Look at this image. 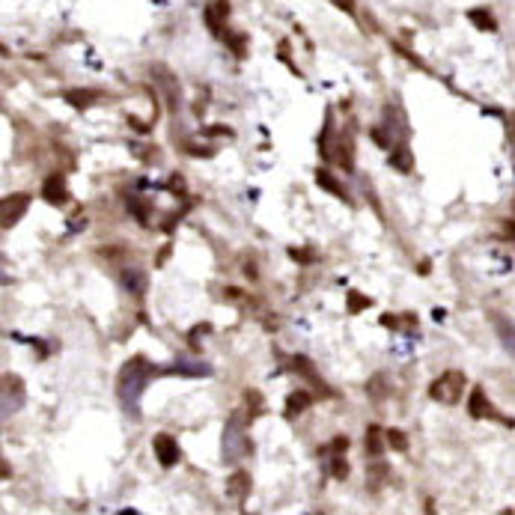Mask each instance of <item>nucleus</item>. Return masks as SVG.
Wrapping results in <instances>:
<instances>
[{
  "instance_id": "16",
  "label": "nucleus",
  "mask_w": 515,
  "mask_h": 515,
  "mask_svg": "<svg viewBox=\"0 0 515 515\" xmlns=\"http://www.w3.org/2000/svg\"><path fill=\"white\" fill-rule=\"evenodd\" d=\"M387 477H390V471H387L384 462H375V465H370V471H367V483H370L372 492L382 489V485L387 483Z\"/></svg>"
},
{
  "instance_id": "6",
  "label": "nucleus",
  "mask_w": 515,
  "mask_h": 515,
  "mask_svg": "<svg viewBox=\"0 0 515 515\" xmlns=\"http://www.w3.org/2000/svg\"><path fill=\"white\" fill-rule=\"evenodd\" d=\"M27 206H30V197L27 194H12L4 200V226H16L21 221V214L27 212Z\"/></svg>"
},
{
  "instance_id": "14",
  "label": "nucleus",
  "mask_w": 515,
  "mask_h": 515,
  "mask_svg": "<svg viewBox=\"0 0 515 515\" xmlns=\"http://www.w3.org/2000/svg\"><path fill=\"white\" fill-rule=\"evenodd\" d=\"M363 444H367V453H370L372 459H378V456L384 453V444H387V432H382L378 426H370V429H367V441H363Z\"/></svg>"
},
{
  "instance_id": "19",
  "label": "nucleus",
  "mask_w": 515,
  "mask_h": 515,
  "mask_svg": "<svg viewBox=\"0 0 515 515\" xmlns=\"http://www.w3.org/2000/svg\"><path fill=\"white\" fill-rule=\"evenodd\" d=\"M387 447L390 450H396V453L408 450V438H405V432L402 429H387Z\"/></svg>"
},
{
  "instance_id": "12",
  "label": "nucleus",
  "mask_w": 515,
  "mask_h": 515,
  "mask_svg": "<svg viewBox=\"0 0 515 515\" xmlns=\"http://www.w3.org/2000/svg\"><path fill=\"white\" fill-rule=\"evenodd\" d=\"M316 185H319V188H325L328 194L340 197V200H346V197H349V194H346V188L340 185V179H337L334 173H328V170H316Z\"/></svg>"
},
{
  "instance_id": "18",
  "label": "nucleus",
  "mask_w": 515,
  "mask_h": 515,
  "mask_svg": "<svg viewBox=\"0 0 515 515\" xmlns=\"http://www.w3.org/2000/svg\"><path fill=\"white\" fill-rule=\"evenodd\" d=\"M92 99H102V96H99V92H87V90L66 92V102L75 104V107H87V104H92Z\"/></svg>"
},
{
  "instance_id": "29",
  "label": "nucleus",
  "mask_w": 515,
  "mask_h": 515,
  "mask_svg": "<svg viewBox=\"0 0 515 515\" xmlns=\"http://www.w3.org/2000/svg\"><path fill=\"white\" fill-rule=\"evenodd\" d=\"M289 253H292V260H301V262H310V260H313V250H295V248H292Z\"/></svg>"
},
{
  "instance_id": "22",
  "label": "nucleus",
  "mask_w": 515,
  "mask_h": 515,
  "mask_svg": "<svg viewBox=\"0 0 515 515\" xmlns=\"http://www.w3.org/2000/svg\"><path fill=\"white\" fill-rule=\"evenodd\" d=\"M337 149H340V152H337V161H340L346 170H351V140H349V138H340Z\"/></svg>"
},
{
  "instance_id": "3",
  "label": "nucleus",
  "mask_w": 515,
  "mask_h": 515,
  "mask_svg": "<svg viewBox=\"0 0 515 515\" xmlns=\"http://www.w3.org/2000/svg\"><path fill=\"white\" fill-rule=\"evenodd\" d=\"M462 390H465V372L459 370H447L441 378H435L432 382V399H438L444 405H456L459 399H462Z\"/></svg>"
},
{
  "instance_id": "26",
  "label": "nucleus",
  "mask_w": 515,
  "mask_h": 515,
  "mask_svg": "<svg viewBox=\"0 0 515 515\" xmlns=\"http://www.w3.org/2000/svg\"><path fill=\"white\" fill-rule=\"evenodd\" d=\"M497 331H500V337H504L507 349H509V351H515V328H512V325H507V322H497Z\"/></svg>"
},
{
  "instance_id": "2",
  "label": "nucleus",
  "mask_w": 515,
  "mask_h": 515,
  "mask_svg": "<svg viewBox=\"0 0 515 515\" xmlns=\"http://www.w3.org/2000/svg\"><path fill=\"white\" fill-rule=\"evenodd\" d=\"M245 450H248L245 417H241V411H236L224 426V462H238V456Z\"/></svg>"
},
{
  "instance_id": "13",
  "label": "nucleus",
  "mask_w": 515,
  "mask_h": 515,
  "mask_svg": "<svg viewBox=\"0 0 515 515\" xmlns=\"http://www.w3.org/2000/svg\"><path fill=\"white\" fill-rule=\"evenodd\" d=\"M468 411H471L473 417H495L492 405H489V399H485V393H483L480 387H473L471 399H468Z\"/></svg>"
},
{
  "instance_id": "1",
  "label": "nucleus",
  "mask_w": 515,
  "mask_h": 515,
  "mask_svg": "<svg viewBox=\"0 0 515 515\" xmlns=\"http://www.w3.org/2000/svg\"><path fill=\"white\" fill-rule=\"evenodd\" d=\"M152 363H146V358H131L123 370H119V378H116V393H119V402L123 408L131 414V417H140V396H143V387L149 384L152 378Z\"/></svg>"
},
{
  "instance_id": "17",
  "label": "nucleus",
  "mask_w": 515,
  "mask_h": 515,
  "mask_svg": "<svg viewBox=\"0 0 515 515\" xmlns=\"http://www.w3.org/2000/svg\"><path fill=\"white\" fill-rule=\"evenodd\" d=\"M292 370H295V372H301V375L307 378V382H313L316 387H325V384H322V378H319V375H316V370H313V363H310L307 358H301V355L292 358Z\"/></svg>"
},
{
  "instance_id": "31",
  "label": "nucleus",
  "mask_w": 515,
  "mask_h": 515,
  "mask_svg": "<svg viewBox=\"0 0 515 515\" xmlns=\"http://www.w3.org/2000/svg\"><path fill=\"white\" fill-rule=\"evenodd\" d=\"M334 4H340L346 12H351V9H355V6H351V0H334Z\"/></svg>"
},
{
  "instance_id": "8",
  "label": "nucleus",
  "mask_w": 515,
  "mask_h": 515,
  "mask_svg": "<svg viewBox=\"0 0 515 515\" xmlns=\"http://www.w3.org/2000/svg\"><path fill=\"white\" fill-rule=\"evenodd\" d=\"M248 492H250V477L245 471H236L233 477H229V483H226V495L241 504V500L248 497Z\"/></svg>"
},
{
  "instance_id": "20",
  "label": "nucleus",
  "mask_w": 515,
  "mask_h": 515,
  "mask_svg": "<svg viewBox=\"0 0 515 515\" xmlns=\"http://www.w3.org/2000/svg\"><path fill=\"white\" fill-rule=\"evenodd\" d=\"M471 21L477 24L480 30H495V27H497V24H495V18H492L485 9H473V12H471Z\"/></svg>"
},
{
  "instance_id": "15",
  "label": "nucleus",
  "mask_w": 515,
  "mask_h": 515,
  "mask_svg": "<svg viewBox=\"0 0 515 515\" xmlns=\"http://www.w3.org/2000/svg\"><path fill=\"white\" fill-rule=\"evenodd\" d=\"M310 405H313V396H310L307 390H295V393H289V399H286V414L295 417V414H301L304 408H310Z\"/></svg>"
},
{
  "instance_id": "9",
  "label": "nucleus",
  "mask_w": 515,
  "mask_h": 515,
  "mask_svg": "<svg viewBox=\"0 0 515 515\" xmlns=\"http://www.w3.org/2000/svg\"><path fill=\"white\" fill-rule=\"evenodd\" d=\"M390 167L399 173H414V155L408 146H396L390 149Z\"/></svg>"
},
{
  "instance_id": "11",
  "label": "nucleus",
  "mask_w": 515,
  "mask_h": 515,
  "mask_svg": "<svg viewBox=\"0 0 515 515\" xmlns=\"http://www.w3.org/2000/svg\"><path fill=\"white\" fill-rule=\"evenodd\" d=\"M123 286L134 295V298H140L143 292H146V274L140 268H126L123 271Z\"/></svg>"
},
{
  "instance_id": "27",
  "label": "nucleus",
  "mask_w": 515,
  "mask_h": 515,
  "mask_svg": "<svg viewBox=\"0 0 515 515\" xmlns=\"http://www.w3.org/2000/svg\"><path fill=\"white\" fill-rule=\"evenodd\" d=\"M370 138H372V140H375L378 146H382V149H390V140H393V138H390V134H384V131H382V128H378V126H375V128L370 131Z\"/></svg>"
},
{
  "instance_id": "24",
  "label": "nucleus",
  "mask_w": 515,
  "mask_h": 515,
  "mask_svg": "<svg viewBox=\"0 0 515 515\" xmlns=\"http://www.w3.org/2000/svg\"><path fill=\"white\" fill-rule=\"evenodd\" d=\"M370 307V298H360L358 292H349V313H360Z\"/></svg>"
},
{
  "instance_id": "10",
  "label": "nucleus",
  "mask_w": 515,
  "mask_h": 515,
  "mask_svg": "<svg viewBox=\"0 0 515 515\" xmlns=\"http://www.w3.org/2000/svg\"><path fill=\"white\" fill-rule=\"evenodd\" d=\"M167 372H176V375H212V367L202 360H176Z\"/></svg>"
},
{
  "instance_id": "4",
  "label": "nucleus",
  "mask_w": 515,
  "mask_h": 515,
  "mask_svg": "<svg viewBox=\"0 0 515 515\" xmlns=\"http://www.w3.org/2000/svg\"><path fill=\"white\" fill-rule=\"evenodd\" d=\"M152 450H155V456H158V462L164 465V468H173L176 462H179V444H176V438H170L167 432H161V435H155V441H152Z\"/></svg>"
},
{
  "instance_id": "25",
  "label": "nucleus",
  "mask_w": 515,
  "mask_h": 515,
  "mask_svg": "<svg viewBox=\"0 0 515 515\" xmlns=\"http://www.w3.org/2000/svg\"><path fill=\"white\" fill-rule=\"evenodd\" d=\"M331 473H334V477H337V480H346V477H349V462H346V459H343L340 453H337V456H334V465H331Z\"/></svg>"
},
{
  "instance_id": "5",
  "label": "nucleus",
  "mask_w": 515,
  "mask_h": 515,
  "mask_svg": "<svg viewBox=\"0 0 515 515\" xmlns=\"http://www.w3.org/2000/svg\"><path fill=\"white\" fill-rule=\"evenodd\" d=\"M42 197L51 202V206H63L69 200V191H66V176L63 173H51L45 185H42Z\"/></svg>"
},
{
  "instance_id": "23",
  "label": "nucleus",
  "mask_w": 515,
  "mask_h": 515,
  "mask_svg": "<svg viewBox=\"0 0 515 515\" xmlns=\"http://www.w3.org/2000/svg\"><path fill=\"white\" fill-rule=\"evenodd\" d=\"M367 393H370V396H372L375 402H378V399H384V375H375L372 382L367 384Z\"/></svg>"
},
{
  "instance_id": "30",
  "label": "nucleus",
  "mask_w": 515,
  "mask_h": 515,
  "mask_svg": "<svg viewBox=\"0 0 515 515\" xmlns=\"http://www.w3.org/2000/svg\"><path fill=\"white\" fill-rule=\"evenodd\" d=\"M84 224H87L84 214H75V218H72V229H84Z\"/></svg>"
},
{
  "instance_id": "21",
  "label": "nucleus",
  "mask_w": 515,
  "mask_h": 515,
  "mask_svg": "<svg viewBox=\"0 0 515 515\" xmlns=\"http://www.w3.org/2000/svg\"><path fill=\"white\" fill-rule=\"evenodd\" d=\"M128 212H131L140 224H149V206H146L143 200H134V197H131V200H128Z\"/></svg>"
},
{
  "instance_id": "28",
  "label": "nucleus",
  "mask_w": 515,
  "mask_h": 515,
  "mask_svg": "<svg viewBox=\"0 0 515 515\" xmlns=\"http://www.w3.org/2000/svg\"><path fill=\"white\" fill-rule=\"evenodd\" d=\"M346 447H349V438H346V435H340V438H334V441H331L328 450H331V453H343Z\"/></svg>"
},
{
  "instance_id": "7",
  "label": "nucleus",
  "mask_w": 515,
  "mask_h": 515,
  "mask_svg": "<svg viewBox=\"0 0 515 515\" xmlns=\"http://www.w3.org/2000/svg\"><path fill=\"white\" fill-rule=\"evenodd\" d=\"M4 393H12V396H16V399L4 396V411L12 414L24 402V384H21V378L18 375H4Z\"/></svg>"
}]
</instances>
